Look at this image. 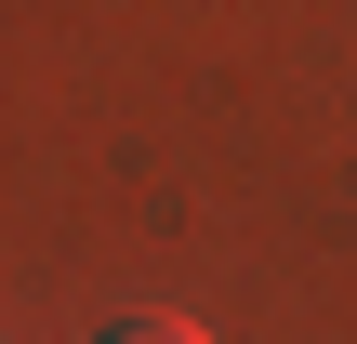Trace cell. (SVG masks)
Here are the masks:
<instances>
[{"label": "cell", "instance_id": "1", "mask_svg": "<svg viewBox=\"0 0 357 344\" xmlns=\"http://www.w3.org/2000/svg\"><path fill=\"white\" fill-rule=\"evenodd\" d=\"M106 344H212V331H199V318H119Z\"/></svg>", "mask_w": 357, "mask_h": 344}]
</instances>
